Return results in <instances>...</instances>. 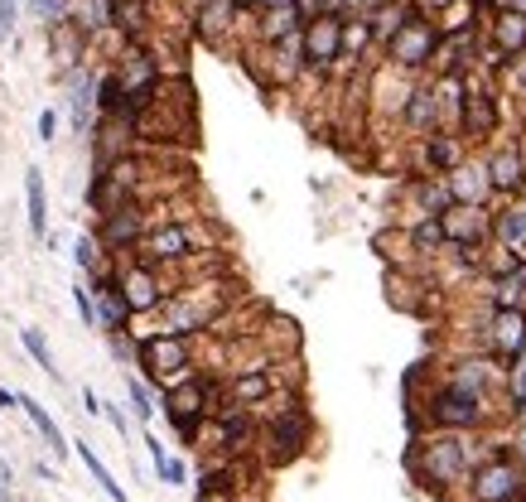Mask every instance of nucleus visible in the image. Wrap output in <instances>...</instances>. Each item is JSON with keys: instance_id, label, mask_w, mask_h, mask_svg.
I'll return each mask as SVG.
<instances>
[{"instance_id": "obj_9", "label": "nucleus", "mask_w": 526, "mask_h": 502, "mask_svg": "<svg viewBox=\"0 0 526 502\" xmlns=\"http://www.w3.org/2000/svg\"><path fill=\"white\" fill-rule=\"evenodd\" d=\"M444 223V242L449 251H469V256H483L493 247V208H473V203H454L440 218Z\"/></svg>"}, {"instance_id": "obj_41", "label": "nucleus", "mask_w": 526, "mask_h": 502, "mask_svg": "<svg viewBox=\"0 0 526 502\" xmlns=\"http://www.w3.org/2000/svg\"><path fill=\"white\" fill-rule=\"evenodd\" d=\"M10 483H15V469H10V464L0 459V488H10Z\"/></svg>"}, {"instance_id": "obj_16", "label": "nucleus", "mask_w": 526, "mask_h": 502, "mask_svg": "<svg viewBox=\"0 0 526 502\" xmlns=\"http://www.w3.org/2000/svg\"><path fill=\"white\" fill-rule=\"evenodd\" d=\"M449 194H454V203H473V208H493L498 203V189H493V174H488V160H464V165L454 169L449 179Z\"/></svg>"}, {"instance_id": "obj_20", "label": "nucleus", "mask_w": 526, "mask_h": 502, "mask_svg": "<svg viewBox=\"0 0 526 502\" xmlns=\"http://www.w3.org/2000/svg\"><path fill=\"white\" fill-rule=\"evenodd\" d=\"M25 218H29V232L39 237V242H49V198H44V174L29 165L25 169Z\"/></svg>"}, {"instance_id": "obj_26", "label": "nucleus", "mask_w": 526, "mask_h": 502, "mask_svg": "<svg viewBox=\"0 0 526 502\" xmlns=\"http://www.w3.org/2000/svg\"><path fill=\"white\" fill-rule=\"evenodd\" d=\"M126 391H131V416H136L140 425H150V420H155V406H160V391L150 387V382H140V377H131Z\"/></svg>"}, {"instance_id": "obj_28", "label": "nucleus", "mask_w": 526, "mask_h": 502, "mask_svg": "<svg viewBox=\"0 0 526 502\" xmlns=\"http://www.w3.org/2000/svg\"><path fill=\"white\" fill-rule=\"evenodd\" d=\"M20 343H25V353H29V358H34L39 367H44L54 382L63 377V372H58V363H54V348H49V338L39 334V329H20Z\"/></svg>"}, {"instance_id": "obj_44", "label": "nucleus", "mask_w": 526, "mask_h": 502, "mask_svg": "<svg viewBox=\"0 0 526 502\" xmlns=\"http://www.w3.org/2000/svg\"><path fill=\"white\" fill-rule=\"evenodd\" d=\"M517 208H522V223H526V203H522V198H517Z\"/></svg>"}, {"instance_id": "obj_30", "label": "nucleus", "mask_w": 526, "mask_h": 502, "mask_svg": "<svg viewBox=\"0 0 526 502\" xmlns=\"http://www.w3.org/2000/svg\"><path fill=\"white\" fill-rule=\"evenodd\" d=\"M502 87L526 97V54H517V58H507V63H502Z\"/></svg>"}, {"instance_id": "obj_39", "label": "nucleus", "mask_w": 526, "mask_h": 502, "mask_svg": "<svg viewBox=\"0 0 526 502\" xmlns=\"http://www.w3.org/2000/svg\"><path fill=\"white\" fill-rule=\"evenodd\" d=\"M83 411H92V416L102 411V401H97V391H92V387H83Z\"/></svg>"}, {"instance_id": "obj_7", "label": "nucleus", "mask_w": 526, "mask_h": 502, "mask_svg": "<svg viewBox=\"0 0 526 502\" xmlns=\"http://www.w3.org/2000/svg\"><path fill=\"white\" fill-rule=\"evenodd\" d=\"M155 314H160V329H155V334H169V338L208 334V329L218 324V305H213L203 290H174Z\"/></svg>"}, {"instance_id": "obj_37", "label": "nucleus", "mask_w": 526, "mask_h": 502, "mask_svg": "<svg viewBox=\"0 0 526 502\" xmlns=\"http://www.w3.org/2000/svg\"><path fill=\"white\" fill-rule=\"evenodd\" d=\"M54 126H58V112H39V140H54Z\"/></svg>"}, {"instance_id": "obj_43", "label": "nucleus", "mask_w": 526, "mask_h": 502, "mask_svg": "<svg viewBox=\"0 0 526 502\" xmlns=\"http://www.w3.org/2000/svg\"><path fill=\"white\" fill-rule=\"evenodd\" d=\"M0 502H10V488H0Z\"/></svg>"}, {"instance_id": "obj_27", "label": "nucleus", "mask_w": 526, "mask_h": 502, "mask_svg": "<svg viewBox=\"0 0 526 502\" xmlns=\"http://www.w3.org/2000/svg\"><path fill=\"white\" fill-rule=\"evenodd\" d=\"M73 309H78L83 329H97V334H102V319H97V290H92V280L87 276H78V285H73Z\"/></svg>"}, {"instance_id": "obj_45", "label": "nucleus", "mask_w": 526, "mask_h": 502, "mask_svg": "<svg viewBox=\"0 0 526 502\" xmlns=\"http://www.w3.org/2000/svg\"><path fill=\"white\" fill-rule=\"evenodd\" d=\"M522 203H526V194H522Z\"/></svg>"}, {"instance_id": "obj_25", "label": "nucleus", "mask_w": 526, "mask_h": 502, "mask_svg": "<svg viewBox=\"0 0 526 502\" xmlns=\"http://www.w3.org/2000/svg\"><path fill=\"white\" fill-rule=\"evenodd\" d=\"M502 401H507V416L517 420L526 411V353L507 367V382H502Z\"/></svg>"}, {"instance_id": "obj_38", "label": "nucleus", "mask_w": 526, "mask_h": 502, "mask_svg": "<svg viewBox=\"0 0 526 502\" xmlns=\"http://www.w3.org/2000/svg\"><path fill=\"white\" fill-rule=\"evenodd\" d=\"M0 411H20V391L0 387Z\"/></svg>"}, {"instance_id": "obj_13", "label": "nucleus", "mask_w": 526, "mask_h": 502, "mask_svg": "<svg viewBox=\"0 0 526 502\" xmlns=\"http://www.w3.org/2000/svg\"><path fill=\"white\" fill-rule=\"evenodd\" d=\"M464 160H469V140L459 131H435V136L416 140V174L425 179H449Z\"/></svg>"}, {"instance_id": "obj_34", "label": "nucleus", "mask_w": 526, "mask_h": 502, "mask_svg": "<svg viewBox=\"0 0 526 502\" xmlns=\"http://www.w3.org/2000/svg\"><path fill=\"white\" fill-rule=\"evenodd\" d=\"M160 478H165V483H174V488H184V483H189V464H184V459H169Z\"/></svg>"}, {"instance_id": "obj_21", "label": "nucleus", "mask_w": 526, "mask_h": 502, "mask_svg": "<svg viewBox=\"0 0 526 502\" xmlns=\"http://www.w3.org/2000/svg\"><path fill=\"white\" fill-rule=\"evenodd\" d=\"M406 247L416 251L420 261L444 256V251H449V242H444V223H440V218H416V223L406 227Z\"/></svg>"}, {"instance_id": "obj_19", "label": "nucleus", "mask_w": 526, "mask_h": 502, "mask_svg": "<svg viewBox=\"0 0 526 502\" xmlns=\"http://www.w3.org/2000/svg\"><path fill=\"white\" fill-rule=\"evenodd\" d=\"M237 5L232 0H203L198 5V20H194V29H198V39H208V44H222V29H232L237 25Z\"/></svg>"}, {"instance_id": "obj_10", "label": "nucleus", "mask_w": 526, "mask_h": 502, "mask_svg": "<svg viewBox=\"0 0 526 502\" xmlns=\"http://www.w3.org/2000/svg\"><path fill=\"white\" fill-rule=\"evenodd\" d=\"M343 15H319V20H309L305 25V73L314 78H329L333 68L343 63Z\"/></svg>"}, {"instance_id": "obj_18", "label": "nucleus", "mask_w": 526, "mask_h": 502, "mask_svg": "<svg viewBox=\"0 0 526 502\" xmlns=\"http://www.w3.org/2000/svg\"><path fill=\"white\" fill-rule=\"evenodd\" d=\"M483 300L488 309H526V261L517 271H507V276H483Z\"/></svg>"}, {"instance_id": "obj_40", "label": "nucleus", "mask_w": 526, "mask_h": 502, "mask_svg": "<svg viewBox=\"0 0 526 502\" xmlns=\"http://www.w3.org/2000/svg\"><path fill=\"white\" fill-rule=\"evenodd\" d=\"M256 5H261V15L266 10H295V0H256Z\"/></svg>"}, {"instance_id": "obj_11", "label": "nucleus", "mask_w": 526, "mask_h": 502, "mask_svg": "<svg viewBox=\"0 0 526 502\" xmlns=\"http://www.w3.org/2000/svg\"><path fill=\"white\" fill-rule=\"evenodd\" d=\"M483 353L512 367L526 353V309H488L483 319Z\"/></svg>"}, {"instance_id": "obj_22", "label": "nucleus", "mask_w": 526, "mask_h": 502, "mask_svg": "<svg viewBox=\"0 0 526 502\" xmlns=\"http://www.w3.org/2000/svg\"><path fill=\"white\" fill-rule=\"evenodd\" d=\"M20 411H25V416L34 420V430H39V440L49 445V454H54V459H68V440H63L58 420L49 416V411H44V406H39L34 396H25V391H20Z\"/></svg>"}, {"instance_id": "obj_14", "label": "nucleus", "mask_w": 526, "mask_h": 502, "mask_svg": "<svg viewBox=\"0 0 526 502\" xmlns=\"http://www.w3.org/2000/svg\"><path fill=\"white\" fill-rule=\"evenodd\" d=\"M483 160H488V174H493L498 203H517L526 194V140H502Z\"/></svg>"}, {"instance_id": "obj_15", "label": "nucleus", "mask_w": 526, "mask_h": 502, "mask_svg": "<svg viewBox=\"0 0 526 502\" xmlns=\"http://www.w3.org/2000/svg\"><path fill=\"white\" fill-rule=\"evenodd\" d=\"M401 131L411 140H425L435 136V131H449V121H444V102L435 83L430 78H420L416 92H411V102H406V112H401Z\"/></svg>"}, {"instance_id": "obj_1", "label": "nucleus", "mask_w": 526, "mask_h": 502, "mask_svg": "<svg viewBox=\"0 0 526 502\" xmlns=\"http://www.w3.org/2000/svg\"><path fill=\"white\" fill-rule=\"evenodd\" d=\"M498 445L502 440H493V435L425 430V435H411V445H406V474L416 478L425 493H435L440 502H449L454 493L469 488L473 469H478Z\"/></svg>"}, {"instance_id": "obj_24", "label": "nucleus", "mask_w": 526, "mask_h": 502, "mask_svg": "<svg viewBox=\"0 0 526 502\" xmlns=\"http://www.w3.org/2000/svg\"><path fill=\"white\" fill-rule=\"evenodd\" d=\"M78 459L87 464V474H92V483H97V488H102V493H107L111 502H131V498H126V488H121V483L111 478V469L102 464V459H97V454H92V445H87V440L78 445Z\"/></svg>"}, {"instance_id": "obj_29", "label": "nucleus", "mask_w": 526, "mask_h": 502, "mask_svg": "<svg viewBox=\"0 0 526 502\" xmlns=\"http://www.w3.org/2000/svg\"><path fill=\"white\" fill-rule=\"evenodd\" d=\"M29 15L44 29H58L73 20V0H29Z\"/></svg>"}, {"instance_id": "obj_8", "label": "nucleus", "mask_w": 526, "mask_h": 502, "mask_svg": "<svg viewBox=\"0 0 526 502\" xmlns=\"http://www.w3.org/2000/svg\"><path fill=\"white\" fill-rule=\"evenodd\" d=\"M116 285H121V295H126V305H131V319H140V314H155V309H160L169 295H174V290H165L160 266L140 261L136 251H131L126 261H116Z\"/></svg>"}, {"instance_id": "obj_2", "label": "nucleus", "mask_w": 526, "mask_h": 502, "mask_svg": "<svg viewBox=\"0 0 526 502\" xmlns=\"http://www.w3.org/2000/svg\"><path fill=\"white\" fill-rule=\"evenodd\" d=\"M140 382H150L155 391H169L174 382L194 377V343L189 338H169V334H150L140 338Z\"/></svg>"}, {"instance_id": "obj_36", "label": "nucleus", "mask_w": 526, "mask_h": 502, "mask_svg": "<svg viewBox=\"0 0 526 502\" xmlns=\"http://www.w3.org/2000/svg\"><path fill=\"white\" fill-rule=\"evenodd\" d=\"M512 449H517V459H522V469H526V411L512 420Z\"/></svg>"}, {"instance_id": "obj_17", "label": "nucleus", "mask_w": 526, "mask_h": 502, "mask_svg": "<svg viewBox=\"0 0 526 502\" xmlns=\"http://www.w3.org/2000/svg\"><path fill=\"white\" fill-rule=\"evenodd\" d=\"M483 39H488V49H493V54H502V58L526 54V15H522V10H507V5H502L498 15L483 25Z\"/></svg>"}, {"instance_id": "obj_4", "label": "nucleus", "mask_w": 526, "mask_h": 502, "mask_svg": "<svg viewBox=\"0 0 526 502\" xmlns=\"http://www.w3.org/2000/svg\"><path fill=\"white\" fill-rule=\"evenodd\" d=\"M517 493H526V469L522 459H517V449L512 445H498L478 469H473L469 488H464V498L469 502H512Z\"/></svg>"}, {"instance_id": "obj_3", "label": "nucleus", "mask_w": 526, "mask_h": 502, "mask_svg": "<svg viewBox=\"0 0 526 502\" xmlns=\"http://www.w3.org/2000/svg\"><path fill=\"white\" fill-rule=\"evenodd\" d=\"M440 25L435 20H425V15H411L406 25L396 29V39H391L382 58H387V68L396 73H406V78H420V73H435V54H440Z\"/></svg>"}, {"instance_id": "obj_23", "label": "nucleus", "mask_w": 526, "mask_h": 502, "mask_svg": "<svg viewBox=\"0 0 526 502\" xmlns=\"http://www.w3.org/2000/svg\"><path fill=\"white\" fill-rule=\"evenodd\" d=\"M111 15H116V0H73V20L68 25H78L92 39V34L111 29Z\"/></svg>"}, {"instance_id": "obj_31", "label": "nucleus", "mask_w": 526, "mask_h": 502, "mask_svg": "<svg viewBox=\"0 0 526 502\" xmlns=\"http://www.w3.org/2000/svg\"><path fill=\"white\" fill-rule=\"evenodd\" d=\"M15 20H20V0H0V44H10Z\"/></svg>"}, {"instance_id": "obj_12", "label": "nucleus", "mask_w": 526, "mask_h": 502, "mask_svg": "<svg viewBox=\"0 0 526 502\" xmlns=\"http://www.w3.org/2000/svg\"><path fill=\"white\" fill-rule=\"evenodd\" d=\"M145 232H150L145 208H140V198H131V203H121V208L102 213V223H97V242L107 247L111 261H121V251H140Z\"/></svg>"}, {"instance_id": "obj_35", "label": "nucleus", "mask_w": 526, "mask_h": 502, "mask_svg": "<svg viewBox=\"0 0 526 502\" xmlns=\"http://www.w3.org/2000/svg\"><path fill=\"white\" fill-rule=\"evenodd\" d=\"M411 5H416V15H425V20H440L454 0H411Z\"/></svg>"}, {"instance_id": "obj_42", "label": "nucleus", "mask_w": 526, "mask_h": 502, "mask_svg": "<svg viewBox=\"0 0 526 502\" xmlns=\"http://www.w3.org/2000/svg\"><path fill=\"white\" fill-rule=\"evenodd\" d=\"M502 5H507V10H522V15H526V0H502Z\"/></svg>"}, {"instance_id": "obj_32", "label": "nucleus", "mask_w": 526, "mask_h": 502, "mask_svg": "<svg viewBox=\"0 0 526 502\" xmlns=\"http://www.w3.org/2000/svg\"><path fill=\"white\" fill-rule=\"evenodd\" d=\"M102 411H107V420L116 425V435L126 440V435H131V416H126V406H121V401H111V406H102Z\"/></svg>"}, {"instance_id": "obj_5", "label": "nucleus", "mask_w": 526, "mask_h": 502, "mask_svg": "<svg viewBox=\"0 0 526 502\" xmlns=\"http://www.w3.org/2000/svg\"><path fill=\"white\" fill-rule=\"evenodd\" d=\"M502 131V92L488 83V73L464 78V107H459V136L469 145H488Z\"/></svg>"}, {"instance_id": "obj_6", "label": "nucleus", "mask_w": 526, "mask_h": 502, "mask_svg": "<svg viewBox=\"0 0 526 502\" xmlns=\"http://www.w3.org/2000/svg\"><path fill=\"white\" fill-rule=\"evenodd\" d=\"M198 251H203V227H198V223H184V218H174V223L150 227L136 256L165 271V266H184V261H194Z\"/></svg>"}, {"instance_id": "obj_33", "label": "nucleus", "mask_w": 526, "mask_h": 502, "mask_svg": "<svg viewBox=\"0 0 526 502\" xmlns=\"http://www.w3.org/2000/svg\"><path fill=\"white\" fill-rule=\"evenodd\" d=\"M145 449H150V464H155V474H165V464H169V449L160 445V435H145Z\"/></svg>"}]
</instances>
